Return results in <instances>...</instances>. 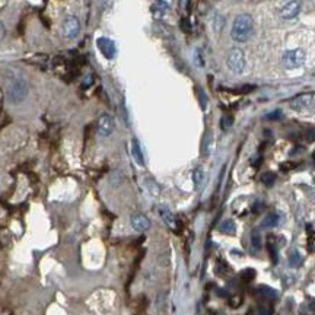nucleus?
Returning a JSON list of instances; mask_svg holds the SVG:
<instances>
[{
  "instance_id": "473e14b6",
  "label": "nucleus",
  "mask_w": 315,
  "mask_h": 315,
  "mask_svg": "<svg viewBox=\"0 0 315 315\" xmlns=\"http://www.w3.org/2000/svg\"><path fill=\"white\" fill-rule=\"evenodd\" d=\"M280 168H282L283 171H287V169H290V168H292V164H283Z\"/></svg>"
},
{
  "instance_id": "5701e85b",
  "label": "nucleus",
  "mask_w": 315,
  "mask_h": 315,
  "mask_svg": "<svg viewBox=\"0 0 315 315\" xmlns=\"http://www.w3.org/2000/svg\"><path fill=\"white\" fill-rule=\"evenodd\" d=\"M274 181H276V175H274L273 172H264V174L261 175V182H263L264 185H267V187L273 185Z\"/></svg>"
},
{
  "instance_id": "c85d7f7f",
  "label": "nucleus",
  "mask_w": 315,
  "mask_h": 315,
  "mask_svg": "<svg viewBox=\"0 0 315 315\" xmlns=\"http://www.w3.org/2000/svg\"><path fill=\"white\" fill-rule=\"evenodd\" d=\"M305 137H306L308 142H314V140H315V129H309V130H306Z\"/></svg>"
},
{
  "instance_id": "7ed1b4c3",
  "label": "nucleus",
  "mask_w": 315,
  "mask_h": 315,
  "mask_svg": "<svg viewBox=\"0 0 315 315\" xmlns=\"http://www.w3.org/2000/svg\"><path fill=\"white\" fill-rule=\"evenodd\" d=\"M226 66L232 73L242 75L245 72V67H247L245 53L238 47L231 49L229 53H228V57H226Z\"/></svg>"
},
{
  "instance_id": "f704fd0d",
  "label": "nucleus",
  "mask_w": 315,
  "mask_h": 315,
  "mask_svg": "<svg viewBox=\"0 0 315 315\" xmlns=\"http://www.w3.org/2000/svg\"><path fill=\"white\" fill-rule=\"evenodd\" d=\"M312 2H314V5H315V0H312Z\"/></svg>"
},
{
  "instance_id": "f03ea898",
  "label": "nucleus",
  "mask_w": 315,
  "mask_h": 315,
  "mask_svg": "<svg viewBox=\"0 0 315 315\" xmlns=\"http://www.w3.org/2000/svg\"><path fill=\"white\" fill-rule=\"evenodd\" d=\"M28 94H30V85L24 78H15L6 89V98L14 105L24 102Z\"/></svg>"
},
{
  "instance_id": "2eb2a0df",
  "label": "nucleus",
  "mask_w": 315,
  "mask_h": 315,
  "mask_svg": "<svg viewBox=\"0 0 315 315\" xmlns=\"http://www.w3.org/2000/svg\"><path fill=\"white\" fill-rule=\"evenodd\" d=\"M219 231L226 233V235H233L236 232V226H235V222L231 220V219H226L223 220L220 225H219Z\"/></svg>"
},
{
  "instance_id": "7c9ffc66",
  "label": "nucleus",
  "mask_w": 315,
  "mask_h": 315,
  "mask_svg": "<svg viewBox=\"0 0 315 315\" xmlns=\"http://www.w3.org/2000/svg\"><path fill=\"white\" fill-rule=\"evenodd\" d=\"M5 35H6V28L2 22H0V41L5 38Z\"/></svg>"
},
{
  "instance_id": "4468645a",
  "label": "nucleus",
  "mask_w": 315,
  "mask_h": 315,
  "mask_svg": "<svg viewBox=\"0 0 315 315\" xmlns=\"http://www.w3.org/2000/svg\"><path fill=\"white\" fill-rule=\"evenodd\" d=\"M193 182H194V187L197 190L203 185V182H204V169L201 166H197L193 171Z\"/></svg>"
},
{
  "instance_id": "0eeeda50",
  "label": "nucleus",
  "mask_w": 315,
  "mask_h": 315,
  "mask_svg": "<svg viewBox=\"0 0 315 315\" xmlns=\"http://www.w3.org/2000/svg\"><path fill=\"white\" fill-rule=\"evenodd\" d=\"M97 46H98V50L101 51V54H102L105 59L111 60V59L116 57V54H117V47H116V43H114L113 40H110V38H107V37H101V38L97 40Z\"/></svg>"
},
{
  "instance_id": "393cba45",
  "label": "nucleus",
  "mask_w": 315,
  "mask_h": 315,
  "mask_svg": "<svg viewBox=\"0 0 315 315\" xmlns=\"http://www.w3.org/2000/svg\"><path fill=\"white\" fill-rule=\"evenodd\" d=\"M242 296L239 295V293H235V295H232L231 298H229V305L232 306V308H239L241 305H242Z\"/></svg>"
},
{
  "instance_id": "dca6fc26",
  "label": "nucleus",
  "mask_w": 315,
  "mask_h": 315,
  "mask_svg": "<svg viewBox=\"0 0 315 315\" xmlns=\"http://www.w3.org/2000/svg\"><path fill=\"white\" fill-rule=\"evenodd\" d=\"M145 187H146V190L149 191V194L153 196V197H158V196L161 194V187H159L153 180H150V178H146V180H145Z\"/></svg>"
},
{
  "instance_id": "6e6552de",
  "label": "nucleus",
  "mask_w": 315,
  "mask_h": 315,
  "mask_svg": "<svg viewBox=\"0 0 315 315\" xmlns=\"http://www.w3.org/2000/svg\"><path fill=\"white\" fill-rule=\"evenodd\" d=\"M300 9H302V0H290V2H287L280 9V17L286 21L293 19L300 14Z\"/></svg>"
},
{
  "instance_id": "9d476101",
  "label": "nucleus",
  "mask_w": 315,
  "mask_h": 315,
  "mask_svg": "<svg viewBox=\"0 0 315 315\" xmlns=\"http://www.w3.org/2000/svg\"><path fill=\"white\" fill-rule=\"evenodd\" d=\"M314 98H315L314 94H303V95H299V97H296V98L292 101L290 107H292L293 110H298V111L308 110V108L312 105Z\"/></svg>"
},
{
  "instance_id": "c756f323",
  "label": "nucleus",
  "mask_w": 315,
  "mask_h": 315,
  "mask_svg": "<svg viewBox=\"0 0 315 315\" xmlns=\"http://www.w3.org/2000/svg\"><path fill=\"white\" fill-rule=\"evenodd\" d=\"M282 117V113L280 111H273V113H270L268 116H267V120H277V118H280Z\"/></svg>"
},
{
  "instance_id": "aec40b11",
  "label": "nucleus",
  "mask_w": 315,
  "mask_h": 315,
  "mask_svg": "<svg viewBox=\"0 0 315 315\" xmlns=\"http://www.w3.org/2000/svg\"><path fill=\"white\" fill-rule=\"evenodd\" d=\"M302 255L295 249L293 252H290V255H289V264L292 265V267H299L300 264H302Z\"/></svg>"
},
{
  "instance_id": "6ab92c4d",
  "label": "nucleus",
  "mask_w": 315,
  "mask_h": 315,
  "mask_svg": "<svg viewBox=\"0 0 315 315\" xmlns=\"http://www.w3.org/2000/svg\"><path fill=\"white\" fill-rule=\"evenodd\" d=\"M279 223V215L277 213H270L267 215V217L263 220L261 228H273Z\"/></svg>"
},
{
  "instance_id": "72a5a7b5",
  "label": "nucleus",
  "mask_w": 315,
  "mask_h": 315,
  "mask_svg": "<svg viewBox=\"0 0 315 315\" xmlns=\"http://www.w3.org/2000/svg\"><path fill=\"white\" fill-rule=\"evenodd\" d=\"M111 2H113V0H104V3H105V5H110Z\"/></svg>"
},
{
  "instance_id": "cd10ccee",
  "label": "nucleus",
  "mask_w": 315,
  "mask_h": 315,
  "mask_svg": "<svg viewBox=\"0 0 315 315\" xmlns=\"http://www.w3.org/2000/svg\"><path fill=\"white\" fill-rule=\"evenodd\" d=\"M258 312H260V315H270L271 314V308L268 305L263 303V305L258 306Z\"/></svg>"
},
{
  "instance_id": "2f4dec72",
  "label": "nucleus",
  "mask_w": 315,
  "mask_h": 315,
  "mask_svg": "<svg viewBox=\"0 0 315 315\" xmlns=\"http://www.w3.org/2000/svg\"><path fill=\"white\" fill-rule=\"evenodd\" d=\"M188 3H190V0H180V6L182 9H187L188 8Z\"/></svg>"
},
{
  "instance_id": "f3484780",
  "label": "nucleus",
  "mask_w": 315,
  "mask_h": 315,
  "mask_svg": "<svg viewBox=\"0 0 315 315\" xmlns=\"http://www.w3.org/2000/svg\"><path fill=\"white\" fill-rule=\"evenodd\" d=\"M168 3H165L164 0H158V2L153 5V8H152V12L155 14V17L156 18H159V17H162L166 11H168Z\"/></svg>"
},
{
  "instance_id": "423d86ee",
  "label": "nucleus",
  "mask_w": 315,
  "mask_h": 315,
  "mask_svg": "<svg viewBox=\"0 0 315 315\" xmlns=\"http://www.w3.org/2000/svg\"><path fill=\"white\" fill-rule=\"evenodd\" d=\"M116 129V121L114 118L110 116V114H102L99 118H98V123H97V132L101 137H108L113 134Z\"/></svg>"
},
{
  "instance_id": "b1692460",
  "label": "nucleus",
  "mask_w": 315,
  "mask_h": 315,
  "mask_svg": "<svg viewBox=\"0 0 315 315\" xmlns=\"http://www.w3.org/2000/svg\"><path fill=\"white\" fill-rule=\"evenodd\" d=\"M241 279H242V282H251V280H254L255 279V270L254 268H245V270H242V273H241Z\"/></svg>"
},
{
  "instance_id": "39448f33",
  "label": "nucleus",
  "mask_w": 315,
  "mask_h": 315,
  "mask_svg": "<svg viewBox=\"0 0 315 315\" xmlns=\"http://www.w3.org/2000/svg\"><path fill=\"white\" fill-rule=\"evenodd\" d=\"M62 33L67 40H73L79 35L81 33V21L75 15H69L65 18L62 24Z\"/></svg>"
},
{
  "instance_id": "ddd939ff",
  "label": "nucleus",
  "mask_w": 315,
  "mask_h": 315,
  "mask_svg": "<svg viewBox=\"0 0 315 315\" xmlns=\"http://www.w3.org/2000/svg\"><path fill=\"white\" fill-rule=\"evenodd\" d=\"M267 251H268V255L271 258V263L276 264L277 263V258H279V254H277V245H276V239L274 236H268V242H267Z\"/></svg>"
},
{
  "instance_id": "a211bd4d",
  "label": "nucleus",
  "mask_w": 315,
  "mask_h": 315,
  "mask_svg": "<svg viewBox=\"0 0 315 315\" xmlns=\"http://www.w3.org/2000/svg\"><path fill=\"white\" fill-rule=\"evenodd\" d=\"M212 27H213V31L216 33V34H220V31L225 28V18L222 17V15H215V18H213V21H212Z\"/></svg>"
},
{
  "instance_id": "4be33fe9",
  "label": "nucleus",
  "mask_w": 315,
  "mask_h": 315,
  "mask_svg": "<svg viewBox=\"0 0 315 315\" xmlns=\"http://www.w3.org/2000/svg\"><path fill=\"white\" fill-rule=\"evenodd\" d=\"M212 150V134H206L204 140H203V156H209Z\"/></svg>"
},
{
  "instance_id": "f257e3e1",
  "label": "nucleus",
  "mask_w": 315,
  "mask_h": 315,
  "mask_svg": "<svg viewBox=\"0 0 315 315\" xmlns=\"http://www.w3.org/2000/svg\"><path fill=\"white\" fill-rule=\"evenodd\" d=\"M254 33V19L248 14H241L235 18L231 30V37L235 43H247Z\"/></svg>"
},
{
  "instance_id": "1a4fd4ad",
  "label": "nucleus",
  "mask_w": 315,
  "mask_h": 315,
  "mask_svg": "<svg viewBox=\"0 0 315 315\" xmlns=\"http://www.w3.org/2000/svg\"><path fill=\"white\" fill-rule=\"evenodd\" d=\"M130 223H132L133 229L137 232H146L150 228V220L143 213H133L130 217Z\"/></svg>"
},
{
  "instance_id": "f8f14e48",
  "label": "nucleus",
  "mask_w": 315,
  "mask_h": 315,
  "mask_svg": "<svg viewBox=\"0 0 315 315\" xmlns=\"http://www.w3.org/2000/svg\"><path fill=\"white\" fill-rule=\"evenodd\" d=\"M159 215H161V217H162V220L165 222L166 226H169L171 229L177 228V219H175V216L172 215L171 210H168L166 207H161L159 209Z\"/></svg>"
},
{
  "instance_id": "bb28decb",
  "label": "nucleus",
  "mask_w": 315,
  "mask_h": 315,
  "mask_svg": "<svg viewBox=\"0 0 315 315\" xmlns=\"http://www.w3.org/2000/svg\"><path fill=\"white\" fill-rule=\"evenodd\" d=\"M232 124H233V118H232V116H223V117H222V120H220V126H222L223 130H228Z\"/></svg>"
},
{
  "instance_id": "9b49d317",
  "label": "nucleus",
  "mask_w": 315,
  "mask_h": 315,
  "mask_svg": "<svg viewBox=\"0 0 315 315\" xmlns=\"http://www.w3.org/2000/svg\"><path fill=\"white\" fill-rule=\"evenodd\" d=\"M132 155H133V159L136 161L137 165L145 166V158H143L142 148H140V143H139L137 139H133V140H132Z\"/></svg>"
},
{
  "instance_id": "412c9836",
  "label": "nucleus",
  "mask_w": 315,
  "mask_h": 315,
  "mask_svg": "<svg viewBox=\"0 0 315 315\" xmlns=\"http://www.w3.org/2000/svg\"><path fill=\"white\" fill-rule=\"evenodd\" d=\"M258 293H260V296H263L265 299H274L276 298V292L273 289L267 287V286H260L258 287Z\"/></svg>"
},
{
  "instance_id": "20e7f679",
  "label": "nucleus",
  "mask_w": 315,
  "mask_h": 315,
  "mask_svg": "<svg viewBox=\"0 0 315 315\" xmlns=\"http://www.w3.org/2000/svg\"><path fill=\"white\" fill-rule=\"evenodd\" d=\"M305 62H306V51L303 49H295V50L286 51L282 59V63L284 69L287 70L299 69L305 65Z\"/></svg>"
},
{
  "instance_id": "a878e982",
  "label": "nucleus",
  "mask_w": 315,
  "mask_h": 315,
  "mask_svg": "<svg viewBox=\"0 0 315 315\" xmlns=\"http://www.w3.org/2000/svg\"><path fill=\"white\" fill-rule=\"evenodd\" d=\"M251 242H252V247L260 249L261 248V236L257 231H252L251 232Z\"/></svg>"
}]
</instances>
